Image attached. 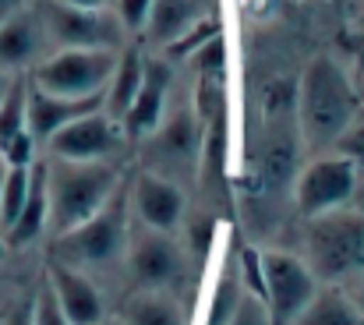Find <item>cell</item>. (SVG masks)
Wrapping results in <instances>:
<instances>
[{"label": "cell", "mask_w": 364, "mask_h": 325, "mask_svg": "<svg viewBox=\"0 0 364 325\" xmlns=\"http://www.w3.org/2000/svg\"><path fill=\"white\" fill-rule=\"evenodd\" d=\"M297 131L311 149H333L358 117V96L333 57H315L294 92Z\"/></svg>", "instance_id": "6da1fadb"}, {"label": "cell", "mask_w": 364, "mask_h": 325, "mask_svg": "<svg viewBox=\"0 0 364 325\" xmlns=\"http://www.w3.org/2000/svg\"><path fill=\"white\" fill-rule=\"evenodd\" d=\"M121 188V170L110 159H46V191H50V230L68 233L82 226L92 213L107 206V198Z\"/></svg>", "instance_id": "7a4b0ae2"}, {"label": "cell", "mask_w": 364, "mask_h": 325, "mask_svg": "<svg viewBox=\"0 0 364 325\" xmlns=\"http://www.w3.org/2000/svg\"><path fill=\"white\" fill-rule=\"evenodd\" d=\"M308 269L315 279H343L364 269V213H322L308 219Z\"/></svg>", "instance_id": "3957f363"}, {"label": "cell", "mask_w": 364, "mask_h": 325, "mask_svg": "<svg viewBox=\"0 0 364 325\" xmlns=\"http://www.w3.org/2000/svg\"><path fill=\"white\" fill-rule=\"evenodd\" d=\"M117 57V50H53L28 71V82L53 96H107Z\"/></svg>", "instance_id": "277c9868"}, {"label": "cell", "mask_w": 364, "mask_h": 325, "mask_svg": "<svg viewBox=\"0 0 364 325\" xmlns=\"http://www.w3.org/2000/svg\"><path fill=\"white\" fill-rule=\"evenodd\" d=\"M127 202L131 198L117 188L107 198V206L100 213H92L82 226L57 233V240H53L57 262H68V265H107V262H114L121 255L124 240H127Z\"/></svg>", "instance_id": "5b68a950"}, {"label": "cell", "mask_w": 364, "mask_h": 325, "mask_svg": "<svg viewBox=\"0 0 364 325\" xmlns=\"http://www.w3.org/2000/svg\"><path fill=\"white\" fill-rule=\"evenodd\" d=\"M36 11L53 50H121L124 25L107 7H71L64 0H43Z\"/></svg>", "instance_id": "8992f818"}, {"label": "cell", "mask_w": 364, "mask_h": 325, "mask_svg": "<svg viewBox=\"0 0 364 325\" xmlns=\"http://www.w3.org/2000/svg\"><path fill=\"white\" fill-rule=\"evenodd\" d=\"M262 304L269 325H290L318 294V279L308 269V262L287 251H262Z\"/></svg>", "instance_id": "52a82bcc"}, {"label": "cell", "mask_w": 364, "mask_h": 325, "mask_svg": "<svg viewBox=\"0 0 364 325\" xmlns=\"http://www.w3.org/2000/svg\"><path fill=\"white\" fill-rule=\"evenodd\" d=\"M358 191V159H350L347 152H329L311 159L294 184V198L301 216H322L333 209H343Z\"/></svg>", "instance_id": "ba28073f"}, {"label": "cell", "mask_w": 364, "mask_h": 325, "mask_svg": "<svg viewBox=\"0 0 364 325\" xmlns=\"http://www.w3.org/2000/svg\"><path fill=\"white\" fill-rule=\"evenodd\" d=\"M124 142V124L117 117H110L107 107L92 110L71 124H64L57 134L46 138V152L57 159H78V163H92V159H110Z\"/></svg>", "instance_id": "9c48e42d"}, {"label": "cell", "mask_w": 364, "mask_h": 325, "mask_svg": "<svg viewBox=\"0 0 364 325\" xmlns=\"http://www.w3.org/2000/svg\"><path fill=\"white\" fill-rule=\"evenodd\" d=\"M50 53L39 11L21 7L7 21H0V71L7 75H28L43 57Z\"/></svg>", "instance_id": "30bf717a"}, {"label": "cell", "mask_w": 364, "mask_h": 325, "mask_svg": "<svg viewBox=\"0 0 364 325\" xmlns=\"http://www.w3.org/2000/svg\"><path fill=\"white\" fill-rule=\"evenodd\" d=\"M131 206H134L138 219L149 230H163V233H170L181 223V216H184V195H181V188L170 177L152 174V170L138 174V181L131 188Z\"/></svg>", "instance_id": "8fae6325"}, {"label": "cell", "mask_w": 364, "mask_h": 325, "mask_svg": "<svg viewBox=\"0 0 364 325\" xmlns=\"http://www.w3.org/2000/svg\"><path fill=\"white\" fill-rule=\"evenodd\" d=\"M166 92H170V64L163 57H145V71H141V85L134 103L124 113V131L127 134H152L159 127V120L166 117Z\"/></svg>", "instance_id": "7c38bea8"}, {"label": "cell", "mask_w": 364, "mask_h": 325, "mask_svg": "<svg viewBox=\"0 0 364 325\" xmlns=\"http://www.w3.org/2000/svg\"><path fill=\"white\" fill-rule=\"evenodd\" d=\"M131 276L145 290H163L181 276V251L163 230H149L131 244Z\"/></svg>", "instance_id": "4fadbf2b"}, {"label": "cell", "mask_w": 364, "mask_h": 325, "mask_svg": "<svg viewBox=\"0 0 364 325\" xmlns=\"http://www.w3.org/2000/svg\"><path fill=\"white\" fill-rule=\"evenodd\" d=\"M107 96H85V100H75V96H53V92H43L28 82V134L46 145L50 134H57L64 124L92 113V110L103 107Z\"/></svg>", "instance_id": "5bb4252c"}, {"label": "cell", "mask_w": 364, "mask_h": 325, "mask_svg": "<svg viewBox=\"0 0 364 325\" xmlns=\"http://www.w3.org/2000/svg\"><path fill=\"white\" fill-rule=\"evenodd\" d=\"M50 290H53L60 311L68 315L71 325L103 322V297L96 294V287L89 283V276H82L75 265L53 262L50 265Z\"/></svg>", "instance_id": "9a60e30c"}, {"label": "cell", "mask_w": 364, "mask_h": 325, "mask_svg": "<svg viewBox=\"0 0 364 325\" xmlns=\"http://www.w3.org/2000/svg\"><path fill=\"white\" fill-rule=\"evenodd\" d=\"M145 138H152V156L156 159H163V163H191L202 152L205 131L188 110H177L173 117H163L159 127L152 134H145Z\"/></svg>", "instance_id": "2e32d148"}, {"label": "cell", "mask_w": 364, "mask_h": 325, "mask_svg": "<svg viewBox=\"0 0 364 325\" xmlns=\"http://www.w3.org/2000/svg\"><path fill=\"white\" fill-rule=\"evenodd\" d=\"M50 226V191H46V159H36L32 163V177H28V195H25V206L18 219L4 230V240L11 247H21V244H32L43 230Z\"/></svg>", "instance_id": "e0dca14e"}, {"label": "cell", "mask_w": 364, "mask_h": 325, "mask_svg": "<svg viewBox=\"0 0 364 325\" xmlns=\"http://www.w3.org/2000/svg\"><path fill=\"white\" fill-rule=\"evenodd\" d=\"M141 71H145V57H141V53L127 50V53H121V57H117V68H114V75H110L107 100H103V107H107V113H110V117L124 120L127 107H131V103H134V96H138Z\"/></svg>", "instance_id": "ac0fdd59"}, {"label": "cell", "mask_w": 364, "mask_h": 325, "mask_svg": "<svg viewBox=\"0 0 364 325\" xmlns=\"http://www.w3.org/2000/svg\"><path fill=\"white\" fill-rule=\"evenodd\" d=\"M195 21V0H152L149 11V39L156 46H170L177 36H184Z\"/></svg>", "instance_id": "d6986e66"}, {"label": "cell", "mask_w": 364, "mask_h": 325, "mask_svg": "<svg viewBox=\"0 0 364 325\" xmlns=\"http://www.w3.org/2000/svg\"><path fill=\"white\" fill-rule=\"evenodd\" d=\"M290 325H364V315L340 290H318L311 297V304Z\"/></svg>", "instance_id": "ffe728a7"}, {"label": "cell", "mask_w": 364, "mask_h": 325, "mask_svg": "<svg viewBox=\"0 0 364 325\" xmlns=\"http://www.w3.org/2000/svg\"><path fill=\"white\" fill-rule=\"evenodd\" d=\"M21 131H28V75H14L0 100V149Z\"/></svg>", "instance_id": "44dd1931"}, {"label": "cell", "mask_w": 364, "mask_h": 325, "mask_svg": "<svg viewBox=\"0 0 364 325\" xmlns=\"http://www.w3.org/2000/svg\"><path fill=\"white\" fill-rule=\"evenodd\" d=\"M124 325H184V315H181V308H177L166 294L145 290V294H138V297L131 301L127 322Z\"/></svg>", "instance_id": "7402d4cb"}, {"label": "cell", "mask_w": 364, "mask_h": 325, "mask_svg": "<svg viewBox=\"0 0 364 325\" xmlns=\"http://www.w3.org/2000/svg\"><path fill=\"white\" fill-rule=\"evenodd\" d=\"M244 301L241 294V279L234 276V272H220V279L213 283V290H209V301H205V325H227L234 319V311H237V304Z\"/></svg>", "instance_id": "603a6c76"}, {"label": "cell", "mask_w": 364, "mask_h": 325, "mask_svg": "<svg viewBox=\"0 0 364 325\" xmlns=\"http://www.w3.org/2000/svg\"><path fill=\"white\" fill-rule=\"evenodd\" d=\"M28 177H32V166H7V174H4V188H0V237L18 219L21 206H25Z\"/></svg>", "instance_id": "cb8c5ba5"}, {"label": "cell", "mask_w": 364, "mask_h": 325, "mask_svg": "<svg viewBox=\"0 0 364 325\" xmlns=\"http://www.w3.org/2000/svg\"><path fill=\"white\" fill-rule=\"evenodd\" d=\"M220 36V25L216 21H198V25H191L184 36H177L170 46H163L170 57H191L195 50H202L209 39H216Z\"/></svg>", "instance_id": "d4e9b609"}, {"label": "cell", "mask_w": 364, "mask_h": 325, "mask_svg": "<svg viewBox=\"0 0 364 325\" xmlns=\"http://www.w3.org/2000/svg\"><path fill=\"white\" fill-rule=\"evenodd\" d=\"M36 149H39V142H36L28 131H21V134H14V138L0 149V159H4L7 166H32V163H36Z\"/></svg>", "instance_id": "484cf974"}, {"label": "cell", "mask_w": 364, "mask_h": 325, "mask_svg": "<svg viewBox=\"0 0 364 325\" xmlns=\"http://www.w3.org/2000/svg\"><path fill=\"white\" fill-rule=\"evenodd\" d=\"M32 325H71L68 315L60 311V304H57L50 283H46V287L36 294V301H32Z\"/></svg>", "instance_id": "4316f807"}, {"label": "cell", "mask_w": 364, "mask_h": 325, "mask_svg": "<svg viewBox=\"0 0 364 325\" xmlns=\"http://www.w3.org/2000/svg\"><path fill=\"white\" fill-rule=\"evenodd\" d=\"M241 279H244V287L251 290V297L262 301V294H265V279H262V251H255V247H244L241 251Z\"/></svg>", "instance_id": "83f0119b"}, {"label": "cell", "mask_w": 364, "mask_h": 325, "mask_svg": "<svg viewBox=\"0 0 364 325\" xmlns=\"http://www.w3.org/2000/svg\"><path fill=\"white\" fill-rule=\"evenodd\" d=\"M149 11H152V0H117V21L124 28H145L149 21Z\"/></svg>", "instance_id": "f1b7e54d"}, {"label": "cell", "mask_w": 364, "mask_h": 325, "mask_svg": "<svg viewBox=\"0 0 364 325\" xmlns=\"http://www.w3.org/2000/svg\"><path fill=\"white\" fill-rule=\"evenodd\" d=\"M227 325H269V315H265V304L258 297H244L234 311V319Z\"/></svg>", "instance_id": "f546056e"}, {"label": "cell", "mask_w": 364, "mask_h": 325, "mask_svg": "<svg viewBox=\"0 0 364 325\" xmlns=\"http://www.w3.org/2000/svg\"><path fill=\"white\" fill-rule=\"evenodd\" d=\"M340 142H347L343 149H347V156H350V159H364V127L361 131H347Z\"/></svg>", "instance_id": "4dcf8cb0"}, {"label": "cell", "mask_w": 364, "mask_h": 325, "mask_svg": "<svg viewBox=\"0 0 364 325\" xmlns=\"http://www.w3.org/2000/svg\"><path fill=\"white\" fill-rule=\"evenodd\" d=\"M4 325H32V301H28V304H18V308L7 315Z\"/></svg>", "instance_id": "1f68e13d"}, {"label": "cell", "mask_w": 364, "mask_h": 325, "mask_svg": "<svg viewBox=\"0 0 364 325\" xmlns=\"http://www.w3.org/2000/svg\"><path fill=\"white\" fill-rule=\"evenodd\" d=\"M25 7V0H0V21H7L11 14H18Z\"/></svg>", "instance_id": "d6a6232c"}, {"label": "cell", "mask_w": 364, "mask_h": 325, "mask_svg": "<svg viewBox=\"0 0 364 325\" xmlns=\"http://www.w3.org/2000/svg\"><path fill=\"white\" fill-rule=\"evenodd\" d=\"M71 7H107V0H64Z\"/></svg>", "instance_id": "836d02e7"}, {"label": "cell", "mask_w": 364, "mask_h": 325, "mask_svg": "<svg viewBox=\"0 0 364 325\" xmlns=\"http://www.w3.org/2000/svg\"><path fill=\"white\" fill-rule=\"evenodd\" d=\"M11 78H14V75H7V71H0V100H4V92L11 89Z\"/></svg>", "instance_id": "e575fe53"}, {"label": "cell", "mask_w": 364, "mask_h": 325, "mask_svg": "<svg viewBox=\"0 0 364 325\" xmlns=\"http://www.w3.org/2000/svg\"><path fill=\"white\" fill-rule=\"evenodd\" d=\"M4 174H7V163L0 159V188H4Z\"/></svg>", "instance_id": "d590c367"}, {"label": "cell", "mask_w": 364, "mask_h": 325, "mask_svg": "<svg viewBox=\"0 0 364 325\" xmlns=\"http://www.w3.org/2000/svg\"><path fill=\"white\" fill-rule=\"evenodd\" d=\"M361 315H364V269H361Z\"/></svg>", "instance_id": "8d00e7d4"}, {"label": "cell", "mask_w": 364, "mask_h": 325, "mask_svg": "<svg viewBox=\"0 0 364 325\" xmlns=\"http://www.w3.org/2000/svg\"><path fill=\"white\" fill-rule=\"evenodd\" d=\"M96 325H124V322H117V319H103V322H96Z\"/></svg>", "instance_id": "74e56055"}, {"label": "cell", "mask_w": 364, "mask_h": 325, "mask_svg": "<svg viewBox=\"0 0 364 325\" xmlns=\"http://www.w3.org/2000/svg\"><path fill=\"white\" fill-rule=\"evenodd\" d=\"M4 251H7V240L0 237V262H4Z\"/></svg>", "instance_id": "f35d334b"}]
</instances>
